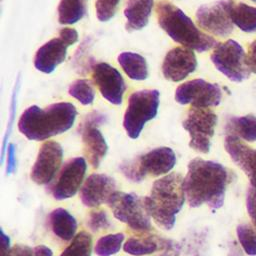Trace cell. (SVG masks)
<instances>
[{
	"instance_id": "obj_33",
	"label": "cell",
	"mask_w": 256,
	"mask_h": 256,
	"mask_svg": "<svg viewBox=\"0 0 256 256\" xmlns=\"http://www.w3.org/2000/svg\"><path fill=\"white\" fill-rule=\"evenodd\" d=\"M88 42H83L81 44V46H79L77 53L75 55L74 60L78 63V66L80 67V69H84L87 68V65L90 69H92V66L94 65V63L92 61H89V57H88Z\"/></svg>"
},
{
	"instance_id": "obj_21",
	"label": "cell",
	"mask_w": 256,
	"mask_h": 256,
	"mask_svg": "<svg viewBox=\"0 0 256 256\" xmlns=\"http://www.w3.org/2000/svg\"><path fill=\"white\" fill-rule=\"evenodd\" d=\"M154 0H128L124 8L126 29L137 31L143 29L149 21Z\"/></svg>"
},
{
	"instance_id": "obj_24",
	"label": "cell",
	"mask_w": 256,
	"mask_h": 256,
	"mask_svg": "<svg viewBox=\"0 0 256 256\" xmlns=\"http://www.w3.org/2000/svg\"><path fill=\"white\" fill-rule=\"evenodd\" d=\"M117 61L130 79L141 81L148 77V65L142 55L135 52H122L118 55Z\"/></svg>"
},
{
	"instance_id": "obj_20",
	"label": "cell",
	"mask_w": 256,
	"mask_h": 256,
	"mask_svg": "<svg viewBox=\"0 0 256 256\" xmlns=\"http://www.w3.org/2000/svg\"><path fill=\"white\" fill-rule=\"evenodd\" d=\"M177 244L171 240L159 238L156 236H147L143 238H129L123 245V250L134 256H143L155 253L159 250L176 249Z\"/></svg>"
},
{
	"instance_id": "obj_9",
	"label": "cell",
	"mask_w": 256,
	"mask_h": 256,
	"mask_svg": "<svg viewBox=\"0 0 256 256\" xmlns=\"http://www.w3.org/2000/svg\"><path fill=\"white\" fill-rule=\"evenodd\" d=\"M217 120V115L209 108L189 109L182 126L190 136V148L204 154L210 151Z\"/></svg>"
},
{
	"instance_id": "obj_17",
	"label": "cell",
	"mask_w": 256,
	"mask_h": 256,
	"mask_svg": "<svg viewBox=\"0 0 256 256\" xmlns=\"http://www.w3.org/2000/svg\"><path fill=\"white\" fill-rule=\"evenodd\" d=\"M98 126L99 123L88 115L80 126L84 154L93 168L99 167L108 151L107 142Z\"/></svg>"
},
{
	"instance_id": "obj_29",
	"label": "cell",
	"mask_w": 256,
	"mask_h": 256,
	"mask_svg": "<svg viewBox=\"0 0 256 256\" xmlns=\"http://www.w3.org/2000/svg\"><path fill=\"white\" fill-rule=\"evenodd\" d=\"M124 242V234H108L98 239L95 245V253L98 256H111L120 251Z\"/></svg>"
},
{
	"instance_id": "obj_8",
	"label": "cell",
	"mask_w": 256,
	"mask_h": 256,
	"mask_svg": "<svg viewBox=\"0 0 256 256\" xmlns=\"http://www.w3.org/2000/svg\"><path fill=\"white\" fill-rule=\"evenodd\" d=\"M108 205L116 219L126 223L131 229L139 232H146L151 229L150 215L148 214L144 199L135 193L116 191Z\"/></svg>"
},
{
	"instance_id": "obj_40",
	"label": "cell",
	"mask_w": 256,
	"mask_h": 256,
	"mask_svg": "<svg viewBox=\"0 0 256 256\" xmlns=\"http://www.w3.org/2000/svg\"><path fill=\"white\" fill-rule=\"evenodd\" d=\"M1 247H2V255L1 256H5L8 251L11 249L10 248V238L8 237V235H6L3 231V229H1Z\"/></svg>"
},
{
	"instance_id": "obj_16",
	"label": "cell",
	"mask_w": 256,
	"mask_h": 256,
	"mask_svg": "<svg viewBox=\"0 0 256 256\" xmlns=\"http://www.w3.org/2000/svg\"><path fill=\"white\" fill-rule=\"evenodd\" d=\"M116 182L106 174L94 173L88 176L80 190L82 203L87 207H98L109 203L116 193Z\"/></svg>"
},
{
	"instance_id": "obj_26",
	"label": "cell",
	"mask_w": 256,
	"mask_h": 256,
	"mask_svg": "<svg viewBox=\"0 0 256 256\" xmlns=\"http://www.w3.org/2000/svg\"><path fill=\"white\" fill-rule=\"evenodd\" d=\"M57 12L60 24H75L85 15L86 7L84 0H60Z\"/></svg>"
},
{
	"instance_id": "obj_34",
	"label": "cell",
	"mask_w": 256,
	"mask_h": 256,
	"mask_svg": "<svg viewBox=\"0 0 256 256\" xmlns=\"http://www.w3.org/2000/svg\"><path fill=\"white\" fill-rule=\"evenodd\" d=\"M246 207L249 217L256 228V188L250 187L246 197Z\"/></svg>"
},
{
	"instance_id": "obj_3",
	"label": "cell",
	"mask_w": 256,
	"mask_h": 256,
	"mask_svg": "<svg viewBox=\"0 0 256 256\" xmlns=\"http://www.w3.org/2000/svg\"><path fill=\"white\" fill-rule=\"evenodd\" d=\"M185 200L184 178L180 173L172 172L153 183L149 195L144 198V205L158 226L170 230L174 227L176 215Z\"/></svg>"
},
{
	"instance_id": "obj_14",
	"label": "cell",
	"mask_w": 256,
	"mask_h": 256,
	"mask_svg": "<svg viewBox=\"0 0 256 256\" xmlns=\"http://www.w3.org/2000/svg\"><path fill=\"white\" fill-rule=\"evenodd\" d=\"M86 170L87 163L83 157H74L68 160L52 186L54 199L60 201L74 196L82 184Z\"/></svg>"
},
{
	"instance_id": "obj_10",
	"label": "cell",
	"mask_w": 256,
	"mask_h": 256,
	"mask_svg": "<svg viewBox=\"0 0 256 256\" xmlns=\"http://www.w3.org/2000/svg\"><path fill=\"white\" fill-rule=\"evenodd\" d=\"M174 98L181 105L208 108L220 104L222 90L216 83H211L204 79H192L176 88Z\"/></svg>"
},
{
	"instance_id": "obj_2",
	"label": "cell",
	"mask_w": 256,
	"mask_h": 256,
	"mask_svg": "<svg viewBox=\"0 0 256 256\" xmlns=\"http://www.w3.org/2000/svg\"><path fill=\"white\" fill-rule=\"evenodd\" d=\"M77 116L70 102H57L45 108L31 105L21 114L18 129L27 139L43 141L69 130Z\"/></svg>"
},
{
	"instance_id": "obj_12",
	"label": "cell",
	"mask_w": 256,
	"mask_h": 256,
	"mask_svg": "<svg viewBox=\"0 0 256 256\" xmlns=\"http://www.w3.org/2000/svg\"><path fill=\"white\" fill-rule=\"evenodd\" d=\"M92 79L102 97L113 105H120L126 90V84L121 73L106 62L94 63Z\"/></svg>"
},
{
	"instance_id": "obj_19",
	"label": "cell",
	"mask_w": 256,
	"mask_h": 256,
	"mask_svg": "<svg viewBox=\"0 0 256 256\" xmlns=\"http://www.w3.org/2000/svg\"><path fill=\"white\" fill-rule=\"evenodd\" d=\"M69 45L60 37H55L43 44L35 53L34 66L42 73H52L65 61Z\"/></svg>"
},
{
	"instance_id": "obj_32",
	"label": "cell",
	"mask_w": 256,
	"mask_h": 256,
	"mask_svg": "<svg viewBox=\"0 0 256 256\" xmlns=\"http://www.w3.org/2000/svg\"><path fill=\"white\" fill-rule=\"evenodd\" d=\"M87 225L91 231L98 232L100 230L109 228L111 224L106 212L103 210H99V211H92L89 214Z\"/></svg>"
},
{
	"instance_id": "obj_38",
	"label": "cell",
	"mask_w": 256,
	"mask_h": 256,
	"mask_svg": "<svg viewBox=\"0 0 256 256\" xmlns=\"http://www.w3.org/2000/svg\"><path fill=\"white\" fill-rule=\"evenodd\" d=\"M247 64L250 71L256 74V40L250 43L247 53Z\"/></svg>"
},
{
	"instance_id": "obj_1",
	"label": "cell",
	"mask_w": 256,
	"mask_h": 256,
	"mask_svg": "<svg viewBox=\"0 0 256 256\" xmlns=\"http://www.w3.org/2000/svg\"><path fill=\"white\" fill-rule=\"evenodd\" d=\"M228 182L229 173L222 164L199 157L192 159L184 177L189 206L196 208L206 204L212 210L219 209L224 203Z\"/></svg>"
},
{
	"instance_id": "obj_27",
	"label": "cell",
	"mask_w": 256,
	"mask_h": 256,
	"mask_svg": "<svg viewBox=\"0 0 256 256\" xmlns=\"http://www.w3.org/2000/svg\"><path fill=\"white\" fill-rule=\"evenodd\" d=\"M91 253L92 237L89 233L81 231L76 234L60 256H91Z\"/></svg>"
},
{
	"instance_id": "obj_15",
	"label": "cell",
	"mask_w": 256,
	"mask_h": 256,
	"mask_svg": "<svg viewBox=\"0 0 256 256\" xmlns=\"http://www.w3.org/2000/svg\"><path fill=\"white\" fill-rule=\"evenodd\" d=\"M197 68V58L193 50L186 47H175L167 52L162 63L165 79L172 82L184 80Z\"/></svg>"
},
{
	"instance_id": "obj_36",
	"label": "cell",
	"mask_w": 256,
	"mask_h": 256,
	"mask_svg": "<svg viewBox=\"0 0 256 256\" xmlns=\"http://www.w3.org/2000/svg\"><path fill=\"white\" fill-rule=\"evenodd\" d=\"M58 36H60L69 46L75 44L78 41V38H79L78 32L74 28H69V27L62 28L59 31Z\"/></svg>"
},
{
	"instance_id": "obj_39",
	"label": "cell",
	"mask_w": 256,
	"mask_h": 256,
	"mask_svg": "<svg viewBox=\"0 0 256 256\" xmlns=\"http://www.w3.org/2000/svg\"><path fill=\"white\" fill-rule=\"evenodd\" d=\"M33 256H53V252L48 246L38 245L33 248Z\"/></svg>"
},
{
	"instance_id": "obj_31",
	"label": "cell",
	"mask_w": 256,
	"mask_h": 256,
	"mask_svg": "<svg viewBox=\"0 0 256 256\" xmlns=\"http://www.w3.org/2000/svg\"><path fill=\"white\" fill-rule=\"evenodd\" d=\"M120 0H96V16L99 21L107 22L116 13Z\"/></svg>"
},
{
	"instance_id": "obj_35",
	"label": "cell",
	"mask_w": 256,
	"mask_h": 256,
	"mask_svg": "<svg viewBox=\"0 0 256 256\" xmlns=\"http://www.w3.org/2000/svg\"><path fill=\"white\" fill-rule=\"evenodd\" d=\"M7 160H6V173L12 174L16 168V147L13 143L7 146Z\"/></svg>"
},
{
	"instance_id": "obj_18",
	"label": "cell",
	"mask_w": 256,
	"mask_h": 256,
	"mask_svg": "<svg viewBox=\"0 0 256 256\" xmlns=\"http://www.w3.org/2000/svg\"><path fill=\"white\" fill-rule=\"evenodd\" d=\"M224 147L232 161L247 175L251 186L256 188V149L233 135H226Z\"/></svg>"
},
{
	"instance_id": "obj_42",
	"label": "cell",
	"mask_w": 256,
	"mask_h": 256,
	"mask_svg": "<svg viewBox=\"0 0 256 256\" xmlns=\"http://www.w3.org/2000/svg\"><path fill=\"white\" fill-rule=\"evenodd\" d=\"M252 1H253V2H256V0H252Z\"/></svg>"
},
{
	"instance_id": "obj_41",
	"label": "cell",
	"mask_w": 256,
	"mask_h": 256,
	"mask_svg": "<svg viewBox=\"0 0 256 256\" xmlns=\"http://www.w3.org/2000/svg\"><path fill=\"white\" fill-rule=\"evenodd\" d=\"M178 255V248L176 249H168L161 256H177Z\"/></svg>"
},
{
	"instance_id": "obj_13",
	"label": "cell",
	"mask_w": 256,
	"mask_h": 256,
	"mask_svg": "<svg viewBox=\"0 0 256 256\" xmlns=\"http://www.w3.org/2000/svg\"><path fill=\"white\" fill-rule=\"evenodd\" d=\"M63 159L62 146L56 141L43 143L32 166L30 177L38 185L48 184L58 172Z\"/></svg>"
},
{
	"instance_id": "obj_11",
	"label": "cell",
	"mask_w": 256,
	"mask_h": 256,
	"mask_svg": "<svg viewBox=\"0 0 256 256\" xmlns=\"http://www.w3.org/2000/svg\"><path fill=\"white\" fill-rule=\"evenodd\" d=\"M230 3L231 0H222L200 6L195 14L198 26L216 36L230 35L234 25L230 15Z\"/></svg>"
},
{
	"instance_id": "obj_23",
	"label": "cell",
	"mask_w": 256,
	"mask_h": 256,
	"mask_svg": "<svg viewBox=\"0 0 256 256\" xmlns=\"http://www.w3.org/2000/svg\"><path fill=\"white\" fill-rule=\"evenodd\" d=\"M227 135H233L247 142L256 141V116L248 114L239 117H230L226 123Z\"/></svg>"
},
{
	"instance_id": "obj_5",
	"label": "cell",
	"mask_w": 256,
	"mask_h": 256,
	"mask_svg": "<svg viewBox=\"0 0 256 256\" xmlns=\"http://www.w3.org/2000/svg\"><path fill=\"white\" fill-rule=\"evenodd\" d=\"M176 164V155L169 147H158L138 156L135 159L124 161L119 168L124 176L140 182L147 175L161 176L169 174Z\"/></svg>"
},
{
	"instance_id": "obj_6",
	"label": "cell",
	"mask_w": 256,
	"mask_h": 256,
	"mask_svg": "<svg viewBox=\"0 0 256 256\" xmlns=\"http://www.w3.org/2000/svg\"><path fill=\"white\" fill-rule=\"evenodd\" d=\"M159 103L160 92L157 89L138 90L129 96L123 127L131 139H137L145 124L156 117Z\"/></svg>"
},
{
	"instance_id": "obj_22",
	"label": "cell",
	"mask_w": 256,
	"mask_h": 256,
	"mask_svg": "<svg viewBox=\"0 0 256 256\" xmlns=\"http://www.w3.org/2000/svg\"><path fill=\"white\" fill-rule=\"evenodd\" d=\"M49 224L54 235L64 241H70L76 236L77 221L64 208H56L49 214Z\"/></svg>"
},
{
	"instance_id": "obj_30",
	"label": "cell",
	"mask_w": 256,
	"mask_h": 256,
	"mask_svg": "<svg viewBox=\"0 0 256 256\" xmlns=\"http://www.w3.org/2000/svg\"><path fill=\"white\" fill-rule=\"evenodd\" d=\"M238 240L243 250L251 256L256 255V232L248 224H240L236 229Z\"/></svg>"
},
{
	"instance_id": "obj_37",
	"label": "cell",
	"mask_w": 256,
	"mask_h": 256,
	"mask_svg": "<svg viewBox=\"0 0 256 256\" xmlns=\"http://www.w3.org/2000/svg\"><path fill=\"white\" fill-rule=\"evenodd\" d=\"M5 256H33V249L27 245L17 244L13 246Z\"/></svg>"
},
{
	"instance_id": "obj_28",
	"label": "cell",
	"mask_w": 256,
	"mask_h": 256,
	"mask_svg": "<svg viewBox=\"0 0 256 256\" xmlns=\"http://www.w3.org/2000/svg\"><path fill=\"white\" fill-rule=\"evenodd\" d=\"M68 94L82 105H91L95 99L93 86L88 79H77L72 82L68 87Z\"/></svg>"
},
{
	"instance_id": "obj_7",
	"label": "cell",
	"mask_w": 256,
	"mask_h": 256,
	"mask_svg": "<svg viewBox=\"0 0 256 256\" xmlns=\"http://www.w3.org/2000/svg\"><path fill=\"white\" fill-rule=\"evenodd\" d=\"M210 58L215 68L230 81L242 82L250 75L247 55L243 47L233 39L218 43Z\"/></svg>"
},
{
	"instance_id": "obj_25",
	"label": "cell",
	"mask_w": 256,
	"mask_h": 256,
	"mask_svg": "<svg viewBox=\"0 0 256 256\" xmlns=\"http://www.w3.org/2000/svg\"><path fill=\"white\" fill-rule=\"evenodd\" d=\"M230 15L234 25L241 31L252 33L256 31V7L246 3H235L231 0Z\"/></svg>"
},
{
	"instance_id": "obj_4",
	"label": "cell",
	"mask_w": 256,
	"mask_h": 256,
	"mask_svg": "<svg viewBox=\"0 0 256 256\" xmlns=\"http://www.w3.org/2000/svg\"><path fill=\"white\" fill-rule=\"evenodd\" d=\"M156 14L159 26L173 41L183 47L205 52L218 44L212 36L202 32L179 7L167 0L157 3Z\"/></svg>"
}]
</instances>
